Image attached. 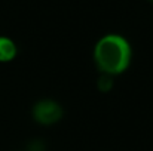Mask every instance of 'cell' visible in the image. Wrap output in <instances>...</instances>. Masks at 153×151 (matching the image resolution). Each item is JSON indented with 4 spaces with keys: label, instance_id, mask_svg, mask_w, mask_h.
<instances>
[{
    "label": "cell",
    "instance_id": "cell-1",
    "mask_svg": "<svg viewBox=\"0 0 153 151\" xmlns=\"http://www.w3.org/2000/svg\"><path fill=\"white\" fill-rule=\"evenodd\" d=\"M132 55L131 42L119 33H107L101 36L92 49V59L100 74L113 79L128 71Z\"/></svg>",
    "mask_w": 153,
    "mask_h": 151
},
{
    "label": "cell",
    "instance_id": "cell-2",
    "mask_svg": "<svg viewBox=\"0 0 153 151\" xmlns=\"http://www.w3.org/2000/svg\"><path fill=\"white\" fill-rule=\"evenodd\" d=\"M31 117L37 124L49 127L62 120L64 108L58 101L52 99V98H42L33 104Z\"/></svg>",
    "mask_w": 153,
    "mask_h": 151
},
{
    "label": "cell",
    "instance_id": "cell-5",
    "mask_svg": "<svg viewBox=\"0 0 153 151\" xmlns=\"http://www.w3.org/2000/svg\"><path fill=\"white\" fill-rule=\"evenodd\" d=\"M149 1H152V3H153V0H149Z\"/></svg>",
    "mask_w": 153,
    "mask_h": 151
},
{
    "label": "cell",
    "instance_id": "cell-3",
    "mask_svg": "<svg viewBox=\"0 0 153 151\" xmlns=\"http://www.w3.org/2000/svg\"><path fill=\"white\" fill-rule=\"evenodd\" d=\"M18 56V45L7 36H0V64H9Z\"/></svg>",
    "mask_w": 153,
    "mask_h": 151
},
{
    "label": "cell",
    "instance_id": "cell-4",
    "mask_svg": "<svg viewBox=\"0 0 153 151\" xmlns=\"http://www.w3.org/2000/svg\"><path fill=\"white\" fill-rule=\"evenodd\" d=\"M98 86H100V89H101L102 92H108L111 89V86H113V77L101 74L100 76V80H98Z\"/></svg>",
    "mask_w": 153,
    "mask_h": 151
}]
</instances>
